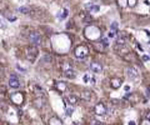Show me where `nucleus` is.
<instances>
[{
	"instance_id": "1",
	"label": "nucleus",
	"mask_w": 150,
	"mask_h": 125,
	"mask_svg": "<svg viewBox=\"0 0 150 125\" xmlns=\"http://www.w3.org/2000/svg\"><path fill=\"white\" fill-rule=\"evenodd\" d=\"M38 55H39V50H38V48L35 46V45H30V46L26 48V59L30 63L35 61L36 58H38Z\"/></svg>"
},
{
	"instance_id": "2",
	"label": "nucleus",
	"mask_w": 150,
	"mask_h": 125,
	"mask_svg": "<svg viewBox=\"0 0 150 125\" xmlns=\"http://www.w3.org/2000/svg\"><path fill=\"white\" fill-rule=\"evenodd\" d=\"M29 40L33 45L38 46V45H41L43 38H41V35H40L38 31H33V33H30L29 34Z\"/></svg>"
},
{
	"instance_id": "3",
	"label": "nucleus",
	"mask_w": 150,
	"mask_h": 125,
	"mask_svg": "<svg viewBox=\"0 0 150 125\" xmlns=\"http://www.w3.org/2000/svg\"><path fill=\"white\" fill-rule=\"evenodd\" d=\"M88 53H89V49H88V46H85V45H79V46L75 49V56L78 59H84L88 55Z\"/></svg>"
},
{
	"instance_id": "4",
	"label": "nucleus",
	"mask_w": 150,
	"mask_h": 125,
	"mask_svg": "<svg viewBox=\"0 0 150 125\" xmlns=\"http://www.w3.org/2000/svg\"><path fill=\"white\" fill-rule=\"evenodd\" d=\"M126 73H128V76L130 80H138L139 76H140V71H139V69L138 68H135V66H130V68H128V70H126Z\"/></svg>"
},
{
	"instance_id": "5",
	"label": "nucleus",
	"mask_w": 150,
	"mask_h": 125,
	"mask_svg": "<svg viewBox=\"0 0 150 125\" xmlns=\"http://www.w3.org/2000/svg\"><path fill=\"white\" fill-rule=\"evenodd\" d=\"M114 51L118 55H120V56H126L129 54V49L125 45H120V44H115L114 45Z\"/></svg>"
},
{
	"instance_id": "6",
	"label": "nucleus",
	"mask_w": 150,
	"mask_h": 125,
	"mask_svg": "<svg viewBox=\"0 0 150 125\" xmlns=\"http://www.w3.org/2000/svg\"><path fill=\"white\" fill-rule=\"evenodd\" d=\"M89 69H90V71L94 73V74H100L103 71V65L98 61H93V63H90Z\"/></svg>"
},
{
	"instance_id": "7",
	"label": "nucleus",
	"mask_w": 150,
	"mask_h": 125,
	"mask_svg": "<svg viewBox=\"0 0 150 125\" xmlns=\"http://www.w3.org/2000/svg\"><path fill=\"white\" fill-rule=\"evenodd\" d=\"M45 105H46V100L44 99V96H38L35 100H34V106L36 109H43Z\"/></svg>"
},
{
	"instance_id": "8",
	"label": "nucleus",
	"mask_w": 150,
	"mask_h": 125,
	"mask_svg": "<svg viewBox=\"0 0 150 125\" xmlns=\"http://www.w3.org/2000/svg\"><path fill=\"white\" fill-rule=\"evenodd\" d=\"M9 86H10L11 89H18V88H20V81H19L18 76L14 75V74L9 79Z\"/></svg>"
},
{
	"instance_id": "9",
	"label": "nucleus",
	"mask_w": 150,
	"mask_h": 125,
	"mask_svg": "<svg viewBox=\"0 0 150 125\" xmlns=\"http://www.w3.org/2000/svg\"><path fill=\"white\" fill-rule=\"evenodd\" d=\"M94 111H95L96 115H105L106 114V106L103 103H98L94 108Z\"/></svg>"
},
{
	"instance_id": "10",
	"label": "nucleus",
	"mask_w": 150,
	"mask_h": 125,
	"mask_svg": "<svg viewBox=\"0 0 150 125\" xmlns=\"http://www.w3.org/2000/svg\"><path fill=\"white\" fill-rule=\"evenodd\" d=\"M11 101L16 104V105H20L23 101H24V96H23V94L21 93H15L11 95Z\"/></svg>"
},
{
	"instance_id": "11",
	"label": "nucleus",
	"mask_w": 150,
	"mask_h": 125,
	"mask_svg": "<svg viewBox=\"0 0 150 125\" xmlns=\"http://www.w3.org/2000/svg\"><path fill=\"white\" fill-rule=\"evenodd\" d=\"M66 101H68L71 106H75V105L79 103V98H78L76 95H74V94H70V95L66 98Z\"/></svg>"
},
{
	"instance_id": "12",
	"label": "nucleus",
	"mask_w": 150,
	"mask_h": 125,
	"mask_svg": "<svg viewBox=\"0 0 150 125\" xmlns=\"http://www.w3.org/2000/svg\"><path fill=\"white\" fill-rule=\"evenodd\" d=\"M64 73V76L68 79H74L76 76V73H75V70L73 68H70V69H66V70H64L63 71Z\"/></svg>"
},
{
	"instance_id": "13",
	"label": "nucleus",
	"mask_w": 150,
	"mask_h": 125,
	"mask_svg": "<svg viewBox=\"0 0 150 125\" xmlns=\"http://www.w3.org/2000/svg\"><path fill=\"white\" fill-rule=\"evenodd\" d=\"M110 86L113 89H119L120 86H121V80L119 78H113L110 80Z\"/></svg>"
},
{
	"instance_id": "14",
	"label": "nucleus",
	"mask_w": 150,
	"mask_h": 125,
	"mask_svg": "<svg viewBox=\"0 0 150 125\" xmlns=\"http://www.w3.org/2000/svg\"><path fill=\"white\" fill-rule=\"evenodd\" d=\"M55 89L59 91V93H65L66 91V84L64 81H58L56 85H55Z\"/></svg>"
},
{
	"instance_id": "15",
	"label": "nucleus",
	"mask_w": 150,
	"mask_h": 125,
	"mask_svg": "<svg viewBox=\"0 0 150 125\" xmlns=\"http://www.w3.org/2000/svg\"><path fill=\"white\" fill-rule=\"evenodd\" d=\"M49 125H63V123L58 116H51L49 119Z\"/></svg>"
},
{
	"instance_id": "16",
	"label": "nucleus",
	"mask_w": 150,
	"mask_h": 125,
	"mask_svg": "<svg viewBox=\"0 0 150 125\" xmlns=\"http://www.w3.org/2000/svg\"><path fill=\"white\" fill-rule=\"evenodd\" d=\"M81 95H83V99H85V100H88V101H89L90 99L93 98V94H91V91H90V90H88V89H85V90L83 91V94H81Z\"/></svg>"
},
{
	"instance_id": "17",
	"label": "nucleus",
	"mask_w": 150,
	"mask_h": 125,
	"mask_svg": "<svg viewBox=\"0 0 150 125\" xmlns=\"http://www.w3.org/2000/svg\"><path fill=\"white\" fill-rule=\"evenodd\" d=\"M33 89H34V91H35V93L39 94L40 96H44V90H43L39 85H34V86H33Z\"/></svg>"
},
{
	"instance_id": "18",
	"label": "nucleus",
	"mask_w": 150,
	"mask_h": 125,
	"mask_svg": "<svg viewBox=\"0 0 150 125\" xmlns=\"http://www.w3.org/2000/svg\"><path fill=\"white\" fill-rule=\"evenodd\" d=\"M19 11H20L21 14H29L30 9L28 6H20V8H19Z\"/></svg>"
},
{
	"instance_id": "19",
	"label": "nucleus",
	"mask_w": 150,
	"mask_h": 125,
	"mask_svg": "<svg viewBox=\"0 0 150 125\" xmlns=\"http://www.w3.org/2000/svg\"><path fill=\"white\" fill-rule=\"evenodd\" d=\"M116 3H118V5H119L120 8L128 6V0H116Z\"/></svg>"
},
{
	"instance_id": "20",
	"label": "nucleus",
	"mask_w": 150,
	"mask_h": 125,
	"mask_svg": "<svg viewBox=\"0 0 150 125\" xmlns=\"http://www.w3.org/2000/svg\"><path fill=\"white\" fill-rule=\"evenodd\" d=\"M73 111H74L73 106H70V108L68 106V108H66V110H65V113H66V115H68V116H71V115H73Z\"/></svg>"
},
{
	"instance_id": "21",
	"label": "nucleus",
	"mask_w": 150,
	"mask_h": 125,
	"mask_svg": "<svg viewBox=\"0 0 150 125\" xmlns=\"http://www.w3.org/2000/svg\"><path fill=\"white\" fill-rule=\"evenodd\" d=\"M128 5L130 8H134L135 5H136V0H128Z\"/></svg>"
},
{
	"instance_id": "22",
	"label": "nucleus",
	"mask_w": 150,
	"mask_h": 125,
	"mask_svg": "<svg viewBox=\"0 0 150 125\" xmlns=\"http://www.w3.org/2000/svg\"><path fill=\"white\" fill-rule=\"evenodd\" d=\"M100 43H101L104 46H108V45H109V41H108V39H105V38H103V39L100 40Z\"/></svg>"
},
{
	"instance_id": "23",
	"label": "nucleus",
	"mask_w": 150,
	"mask_h": 125,
	"mask_svg": "<svg viewBox=\"0 0 150 125\" xmlns=\"http://www.w3.org/2000/svg\"><path fill=\"white\" fill-rule=\"evenodd\" d=\"M114 36H115V31L110 30L109 31V34H108V38H114Z\"/></svg>"
},
{
	"instance_id": "24",
	"label": "nucleus",
	"mask_w": 150,
	"mask_h": 125,
	"mask_svg": "<svg viewBox=\"0 0 150 125\" xmlns=\"http://www.w3.org/2000/svg\"><path fill=\"white\" fill-rule=\"evenodd\" d=\"M16 68H18V70H20V71H23V73H25V71H26V69H24V68H21V66H20L19 64L16 65Z\"/></svg>"
},
{
	"instance_id": "25",
	"label": "nucleus",
	"mask_w": 150,
	"mask_h": 125,
	"mask_svg": "<svg viewBox=\"0 0 150 125\" xmlns=\"http://www.w3.org/2000/svg\"><path fill=\"white\" fill-rule=\"evenodd\" d=\"M116 28H118V24H116V21H114V23L111 24V29H113V30H115Z\"/></svg>"
},
{
	"instance_id": "26",
	"label": "nucleus",
	"mask_w": 150,
	"mask_h": 125,
	"mask_svg": "<svg viewBox=\"0 0 150 125\" xmlns=\"http://www.w3.org/2000/svg\"><path fill=\"white\" fill-rule=\"evenodd\" d=\"M141 125H150V120H148V119L143 120V123H141Z\"/></svg>"
},
{
	"instance_id": "27",
	"label": "nucleus",
	"mask_w": 150,
	"mask_h": 125,
	"mask_svg": "<svg viewBox=\"0 0 150 125\" xmlns=\"http://www.w3.org/2000/svg\"><path fill=\"white\" fill-rule=\"evenodd\" d=\"M149 59H150V58L148 56V55H144V56H143V60H144V61H148Z\"/></svg>"
},
{
	"instance_id": "28",
	"label": "nucleus",
	"mask_w": 150,
	"mask_h": 125,
	"mask_svg": "<svg viewBox=\"0 0 150 125\" xmlns=\"http://www.w3.org/2000/svg\"><path fill=\"white\" fill-rule=\"evenodd\" d=\"M93 125H103L101 123H98V121H95V123H93Z\"/></svg>"
},
{
	"instance_id": "29",
	"label": "nucleus",
	"mask_w": 150,
	"mask_h": 125,
	"mask_svg": "<svg viewBox=\"0 0 150 125\" xmlns=\"http://www.w3.org/2000/svg\"><path fill=\"white\" fill-rule=\"evenodd\" d=\"M88 80H89V78H88V75H85V76H84V81H88Z\"/></svg>"
},
{
	"instance_id": "30",
	"label": "nucleus",
	"mask_w": 150,
	"mask_h": 125,
	"mask_svg": "<svg viewBox=\"0 0 150 125\" xmlns=\"http://www.w3.org/2000/svg\"><path fill=\"white\" fill-rule=\"evenodd\" d=\"M128 125H135V121H129V124Z\"/></svg>"
},
{
	"instance_id": "31",
	"label": "nucleus",
	"mask_w": 150,
	"mask_h": 125,
	"mask_svg": "<svg viewBox=\"0 0 150 125\" xmlns=\"http://www.w3.org/2000/svg\"><path fill=\"white\" fill-rule=\"evenodd\" d=\"M146 119H148V120H150V113L148 114V115H146Z\"/></svg>"
}]
</instances>
